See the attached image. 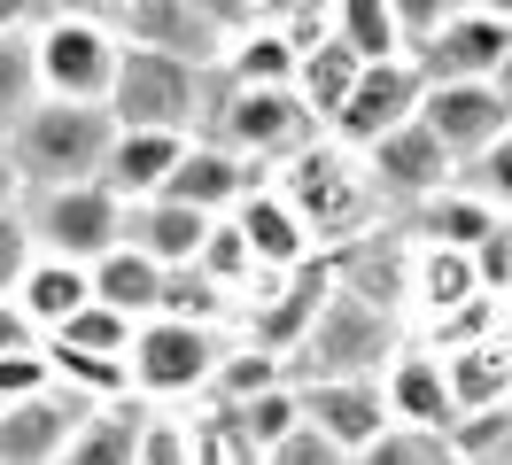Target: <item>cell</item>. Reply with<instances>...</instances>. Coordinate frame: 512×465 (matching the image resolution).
I'll return each mask as SVG.
<instances>
[{
    "label": "cell",
    "mask_w": 512,
    "mask_h": 465,
    "mask_svg": "<svg viewBox=\"0 0 512 465\" xmlns=\"http://www.w3.org/2000/svg\"><path fill=\"white\" fill-rule=\"evenodd\" d=\"M32 39H39V78H47L55 101H94V109H109L117 70H125V31H117V16L55 8Z\"/></svg>",
    "instance_id": "obj_5"
},
{
    "label": "cell",
    "mask_w": 512,
    "mask_h": 465,
    "mask_svg": "<svg viewBox=\"0 0 512 465\" xmlns=\"http://www.w3.org/2000/svg\"><path fill=\"white\" fill-rule=\"evenodd\" d=\"M497 442H512V403H497V411H466V419L450 427V450H458V465H481Z\"/></svg>",
    "instance_id": "obj_42"
},
{
    "label": "cell",
    "mask_w": 512,
    "mask_h": 465,
    "mask_svg": "<svg viewBox=\"0 0 512 465\" xmlns=\"http://www.w3.org/2000/svg\"><path fill=\"white\" fill-rule=\"evenodd\" d=\"M450 16H466V0H396V24H404V55H412V47H427V39H435Z\"/></svg>",
    "instance_id": "obj_46"
},
{
    "label": "cell",
    "mask_w": 512,
    "mask_h": 465,
    "mask_svg": "<svg viewBox=\"0 0 512 465\" xmlns=\"http://www.w3.org/2000/svg\"><path fill=\"white\" fill-rule=\"evenodd\" d=\"M505 310H512V303H505Z\"/></svg>",
    "instance_id": "obj_57"
},
{
    "label": "cell",
    "mask_w": 512,
    "mask_h": 465,
    "mask_svg": "<svg viewBox=\"0 0 512 465\" xmlns=\"http://www.w3.org/2000/svg\"><path fill=\"white\" fill-rule=\"evenodd\" d=\"M63 465H140V403H109L94 411L78 442L63 450Z\"/></svg>",
    "instance_id": "obj_32"
},
{
    "label": "cell",
    "mask_w": 512,
    "mask_h": 465,
    "mask_svg": "<svg viewBox=\"0 0 512 465\" xmlns=\"http://www.w3.org/2000/svg\"><path fill=\"white\" fill-rule=\"evenodd\" d=\"M16 202H24V171H16V155L0 140V210H16Z\"/></svg>",
    "instance_id": "obj_51"
},
{
    "label": "cell",
    "mask_w": 512,
    "mask_h": 465,
    "mask_svg": "<svg viewBox=\"0 0 512 465\" xmlns=\"http://www.w3.org/2000/svg\"><path fill=\"white\" fill-rule=\"evenodd\" d=\"M63 0H0V31H39Z\"/></svg>",
    "instance_id": "obj_49"
},
{
    "label": "cell",
    "mask_w": 512,
    "mask_h": 465,
    "mask_svg": "<svg viewBox=\"0 0 512 465\" xmlns=\"http://www.w3.org/2000/svg\"><path fill=\"white\" fill-rule=\"evenodd\" d=\"M194 272L210 279V287H225L233 303H249L256 287H264V272H256V256H249V241H241V225L233 217H218V233H210V248H202V264Z\"/></svg>",
    "instance_id": "obj_35"
},
{
    "label": "cell",
    "mask_w": 512,
    "mask_h": 465,
    "mask_svg": "<svg viewBox=\"0 0 512 465\" xmlns=\"http://www.w3.org/2000/svg\"><path fill=\"white\" fill-rule=\"evenodd\" d=\"M350 465H458L450 434H427V427H388L373 450H357Z\"/></svg>",
    "instance_id": "obj_39"
},
{
    "label": "cell",
    "mask_w": 512,
    "mask_h": 465,
    "mask_svg": "<svg viewBox=\"0 0 512 465\" xmlns=\"http://www.w3.org/2000/svg\"><path fill=\"white\" fill-rule=\"evenodd\" d=\"M412 217V241H427V248H481L489 233H505L512 217H497L481 194H466V186H450V194H435V202H419V210H404Z\"/></svg>",
    "instance_id": "obj_25"
},
{
    "label": "cell",
    "mask_w": 512,
    "mask_h": 465,
    "mask_svg": "<svg viewBox=\"0 0 512 465\" xmlns=\"http://www.w3.org/2000/svg\"><path fill=\"white\" fill-rule=\"evenodd\" d=\"M140 465H194L187 419H140Z\"/></svg>",
    "instance_id": "obj_45"
},
{
    "label": "cell",
    "mask_w": 512,
    "mask_h": 465,
    "mask_svg": "<svg viewBox=\"0 0 512 465\" xmlns=\"http://www.w3.org/2000/svg\"><path fill=\"white\" fill-rule=\"evenodd\" d=\"M474 16H497V24H512V0H466Z\"/></svg>",
    "instance_id": "obj_52"
},
{
    "label": "cell",
    "mask_w": 512,
    "mask_h": 465,
    "mask_svg": "<svg viewBox=\"0 0 512 465\" xmlns=\"http://www.w3.org/2000/svg\"><path fill=\"white\" fill-rule=\"evenodd\" d=\"M210 233H218V217L187 210V202H171V194H156V202H132V210H125V241L140 248V256H156L163 272H187V264H202Z\"/></svg>",
    "instance_id": "obj_21"
},
{
    "label": "cell",
    "mask_w": 512,
    "mask_h": 465,
    "mask_svg": "<svg viewBox=\"0 0 512 465\" xmlns=\"http://www.w3.org/2000/svg\"><path fill=\"white\" fill-rule=\"evenodd\" d=\"M194 140H218V148L249 155L256 171H288L303 148H319L326 124L311 117V101L295 86H225L218 78V101H210V124L194 132Z\"/></svg>",
    "instance_id": "obj_2"
},
{
    "label": "cell",
    "mask_w": 512,
    "mask_h": 465,
    "mask_svg": "<svg viewBox=\"0 0 512 465\" xmlns=\"http://www.w3.org/2000/svg\"><path fill=\"white\" fill-rule=\"evenodd\" d=\"M412 256H419L412 233L373 225V233L342 241L326 264H334V287H342V295H357V303H373V310H388V318H396V310L412 303Z\"/></svg>",
    "instance_id": "obj_12"
},
{
    "label": "cell",
    "mask_w": 512,
    "mask_h": 465,
    "mask_svg": "<svg viewBox=\"0 0 512 465\" xmlns=\"http://www.w3.org/2000/svg\"><path fill=\"white\" fill-rule=\"evenodd\" d=\"M241 427H249L256 450H272V442H288L295 427H303V396H295V380L288 388H272V396H256V403H225Z\"/></svg>",
    "instance_id": "obj_38"
},
{
    "label": "cell",
    "mask_w": 512,
    "mask_h": 465,
    "mask_svg": "<svg viewBox=\"0 0 512 465\" xmlns=\"http://www.w3.org/2000/svg\"><path fill=\"white\" fill-rule=\"evenodd\" d=\"M357 78H365V55H350L342 39H319L311 55H303V70H295V93L311 101V117L334 124L342 117V101L357 93Z\"/></svg>",
    "instance_id": "obj_28"
},
{
    "label": "cell",
    "mask_w": 512,
    "mask_h": 465,
    "mask_svg": "<svg viewBox=\"0 0 512 465\" xmlns=\"http://www.w3.org/2000/svg\"><path fill=\"white\" fill-rule=\"evenodd\" d=\"M210 101H218V70H194V62L156 55V47H125V70L109 93L125 132H187V140L210 124Z\"/></svg>",
    "instance_id": "obj_4"
},
{
    "label": "cell",
    "mask_w": 512,
    "mask_h": 465,
    "mask_svg": "<svg viewBox=\"0 0 512 465\" xmlns=\"http://www.w3.org/2000/svg\"><path fill=\"white\" fill-rule=\"evenodd\" d=\"M187 148H194L187 132H117L101 186H109L117 202H156L163 186H171V171L187 163Z\"/></svg>",
    "instance_id": "obj_22"
},
{
    "label": "cell",
    "mask_w": 512,
    "mask_h": 465,
    "mask_svg": "<svg viewBox=\"0 0 512 465\" xmlns=\"http://www.w3.org/2000/svg\"><path fill=\"white\" fill-rule=\"evenodd\" d=\"M16 303H24V318H32L39 334H63L70 318L94 303V272L63 264V256H39L32 272H24V287H16Z\"/></svg>",
    "instance_id": "obj_23"
},
{
    "label": "cell",
    "mask_w": 512,
    "mask_h": 465,
    "mask_svg": "<svg viewBox=\"0 0 512 465\" xmlns=\"http://www.w3.org/2000/svg\"><path fill=\"white\" fill-rule=\"evenodd\" d=\"M512 55V24H497V16H450L427 47H412V62L427 70V86H497V70H505Z\"/></svg>",
    "instance_id": "obj_14"
},
{
    "label": "cell",
    "mask_w": 512,
    "mask_h": 465,
    "mask_svg": "<svg viewBox=\"0 0 512 465\" xmlns=\"http://www.w3.org/2000/svg\"><path fill=\"white\" fill-rule=\"evenodd\" d=\"M55 388V357H47V341L24 349V357H0V403H32Z\"/></svg>",
    "instance_id": "obj_44"
},
{
    "label": "cell",
    "mask_w": 512,
    "mask_h": 465,
    "mask_svg": "<svg viewBox=\"0 0 512 465\" xmlns=\"http://www.w3.org/2000/svg\"><path fill=\"white\" fill-rule=\"evenodd\" d=\"M233 310H241V303H233L225 287H210V279L187 264V272H171V279H163V310H156V318H187V326H225Z\"/></svg>",
    "instance_id": "obj_37"
},
{
    "label": "cell",
    "mask_w": 512,
    "mask_h": 465,
    "mask_svg": "<svg viewBox=\"0 0 512 465\" xmlns=\"http://www.w3.org/2000/svg\"><path fill=\"white\" fill-rule=\"evenodd\" d=\"M334 39L365 62L404 55V24H396V0H334Z\"/></svg>",
    "instance_id": "obj_33"
},
{
    "label": "cell",
    "mask_w": 512,
    "mask_h": 465,
    "mask_svg": "<svg viewBox=\"0 0 512 465\" xmlns=\"http://www.w3.org/2000/svg\"><path fill=\"white\" fill-rule=\"evenodd\" d=\"M295 396H303V427H319L334 450H373L396 419H388V396L381 380H295Z\"/></svg>",
    "instance_id": "obj_17"
},
{
    "label": "cell",
    "mask_w": 512,
    "mask_h": 465,
    "mask_svg": "<svg viewBox=\"0 0 512 465\" xmlns=\"http://www.w3.org/2000/svg\"><path fill=\"white\" fill-rule=\"evenodd\" d=\"M32 264H39V241H32V217H24V202H16V210H0V295H16Z\"/></svg>",
    "instance_id": "obj_41"
},
{
    "label": "cell",
    "mask_w": 512,
    "mask_h": 465,
    "mask_svg": "<svg viewBox=\"0 0 512 465\" xmlns=\"http://www.w3.org/2000/svg\"><path fill=\"white\" fill-rule=\"evenodd\" d=\"M47 101V78H39V39L32 31H0V140Z\"/></svg>",
    "instance_id": "obj_30"
},
{
    "label": "cell",
    "mask_w": 512,
    "mask_h": 465,
    "mask_svg": "<svg viewBox=\"0 0 512 465\" xmlns=\"http://www.w3.org/2000/svg\"><path fill=\"white\" fill-rule=\"evenodd\" d=\"M256 186H272V171H256L249 155L218 148V140H194L187 163L171 171V186H163V194H171V202H187V210H202V217H233Z\"/></svg>",
    "instance_id": "obj_19"
},
{
    "label": "cell",
    "mask_w": 512,
    "mask_h": 465,
    "mask_svg": "<svg viewBox=\"0 0 512 465\" xmlns=\"http://www.w3.org/2000/svg\"><path fill=\"white\" fill-rule=\"evenodd\" d=\"M365 171H373V186H381L388 210H419V202H435V194L458 186V155L412 117L404 132H388L381 148H365Z\"/></svg>",
    "instance_id": "obj_11"
},
{
    "label": "cell",
    "mask_w": 512,
    "mask_h": 465,
    "mask_svg": "<svg viewBox=\"0 0 512 465\" xmlns=\"http://www.w3.org/2000/svg\"><path fill=\"white\" fill-rule=\"evenodd\" d=\"M94 419V403H78L70 388H47L32 403L0 411V465H63V450L78 442V427Z\"/></svg>",
    "instance_id": "obj_18"
},
{
    "label": "cell",
    "mask_w": 512,
    "mask_h": 465,
    "mask_svg": "<svg viewBox=\"0 0 512 465\" xmlns=\"http://www.w3.org/2000/svg\"><path fill=\"white\" fill-rule=\"evenodd\" d=\"M47 341H70V349H86V357H132L140 318H125V310H109V303H86L63 334H47Z\"/></svg>",
    "instance_id": "obj_36"
},
{
    "label": "cell",
    "mask_w": 512,
    "mask_h": 465,
    "mask_svg": "<svg viewBox=\"0 0 512 465\" xmlns=\"http://www.w3.org/2000/svg\"><path fill=\"white\" fill-rule=\"evenodd\" d=\"M404 341H396V318L373 303H357V295H326L319 326H311V341L295 349V380H381L388 357H396Z\"/></svg>",
    "instance_id": "obj_7"
},
{
    "label": "cell",
    "mask_w": 512,
    "mask_h": 465,
    "mask_svg": "<svg viewBox=\"0 0 512 465\" xmlns=\"http://www.w3.org/2000/svg\"><path fill=\"white\" fill-rule=\"evenodd\" d=\"M381 396H388L396 427H427V434L458 427V396H450V372H443L435 349H396L388 372H381Z\"/></svg>",
    "instance_id": "obj_20"
},
{
    "label": "cell",
    "mask_w": 512,
    "mask_h": 465,
    "mask_svg": "<svg viewBox=\"0 0 512 465\" xmlns=\"http://www.w3.org/2000/svg\"><path fill=\"white\" fill-rule=\"evenodd\" d=\"M63 8H94V16H117L125 0H63Z\"/></svg>",
    "instance_id": "obj_53"
},
{
    "label": "cell",
    "mask_w": 512,
    "mask_h": 465,
    "mask_svg": "<svg viewBox=\"0 0 512 465\" xmlns=\"http://www.w3.org/2000/svg\"><path fill=\"white\" fill-rule=\"evenodd\" d=\"M163 279H171V272H163L156 256H140L132 241H117V248L94 264V303H109V310H125V318H140V326H148V318L163 310Z\"/></svg>",
    "instance_id": "obj_26"
},
{
    "label": "cell",
    "mask_w": 512,
    "mask_h": 465,
    "mask_svg": "<svg viewBox=\"0 0 512 465\" xmlns=\"http://www.w3.org/2000/svg\"><path fill=\"white\" fill-rule=\"evenodd\" d=\"M326 295H334V264H326V256H319V264H303V272H288V279H272V295H249V303H241V310H249V341L295 365V349L311 341Z\"/></svg>",
    "instance_id": "obj_13"
},
{
    "label": "cell",
    "mask_w": 512,
    "mask_h": 465,
    "mask_svg": "<svg viewBox=\"0 0 512 465\" xmlns=\"http://www.w3.org/2000/svg\"><path fill=\"white\" fill-rule=\"evenodd\" d=\"M233 225H241V241H249V256H256V272H264V279H288V272H303V264H319V256H326L319 233L303 225V210L280 194V179L256 186L249 202L233 210Z\"/></svg>",
    "instance_id": "obj_16"
},
{
    "label": "cell",
    "mask_w": 512,
    "mask_h": 465,
    "mask_svg": "<svg viewBox=\"0 0 512 465\" xmlns=\"http://www.w3.org/2000/svg\"><path fill=\"white\" fill-rule=\"evenodd\" d=\"M272 31H288L295 39V55H311L319 39H334V0H280L272 16H264Z\"/></svg>",
    "instance_id": "obj_43"
},
{
    "label": "cell",
    "mask_w": 512,
    "mask_h": 465,
    "mask_svg": "<svg viewBox=\"0 0 512 465\" xmlns=\"http://www.w3.org/2000/svg\"><path fill=\"white\" fill-rule=\"evenodd\" d=\"M280 194H288L295 210H303V225L319 233V248L334 256L342 241H357V233H373L381 225V186H373V171H365V155L342 148V140H319V148H303L280 171Z\"/></svg>",
    "instance_id": "obj_3"
},
{
    "label": "cell",
    "mask_w": 512,
    "mask_h": 465,
    "mask_svg": "<svg viewBox=\"0 0 512 465\" xmlns=\"http://www.w3.org/2000/svg\"><path fill=\"white\" fill-rule=\"evenodd\" d=\"M125 210H132V202H117L101 179L24 194V217H32L39 256H63V264H86V272H94L117 241H125Z\"/></svg>",
    "instance_id": "obj_8"
},
{
    "label": "cell",
    "mask_w": 512,
    "mask_h": 465,
    "mask_svg": "<svg viewBox=\"0 0 512 465\" xmlns=\"http://www.w3.org/2000/svg\"><path fill=\"white\" fill-rule=\"evenodd\" d=\"M295 70H303V55H295V39L288 31H272V24H256L233 39V55H225V86H295Z\"/></svg>",
    "instance_id": "obj_29"
},
{
    "label": "cell",
    "mask_w": 512,
    "mask_h": 465,
    "mask_svg": "<svg viewBox=\"0 0 512 465\" xmlns=\"http://www.w3.org/2000/svg\"><path fill=\"white\" fill-rule=\"evenodd\" d=\"M256 8H264V16H272V8H280V0H256Z\"/></svg>",
    "instance_id": "obj_56"
},
{
    "label": "cell",
    "mask_w": 512,
    "mask_h": 465,
    "mask_svg": "<svg viewBox=\"0 0 512 465\" xmlns=\"http://www.w3.org/2000/svg\"><path fill=\"white\" fill-rule=\"evenodd\" d=\"M481 295H489V287H481L474 248H427V241H419V256H412V303L427 310V318H450V310L481 303Z\"/></svg>",
    "instance_id": "obj_24"
},
{
    "label": "cell",
    "mask_w": 512,
    "mask_h": 465,
    "mask_svg": "<svg viewBox=\"0 0 512 465\" xmlns=\"http://www.w3.org/2000/svg\"><path fill=\"white\" fill-rule=\"evenodd\" d=\"M497 93H505V101H512V55H505V70H497Z\"/></svg>",
    "instance_id": "obj_55"
},
{
    "label": "cell",
    "mask_w": 512,
    "mask_h": 465,
    "mask_svg": "<svg viewBox=\"0 0 512 465\" xmlns=\"http://www.w3.org/2000/svg\"><path fill=\"white\" fill-rule=\"evenodd\" d=\"M481 465H512V442H497V450H489V458H481Z\"/></svg>",
    "instance_id": "obj_54"
},
{
    "label": "cell",
    "mask_w": 512,
    "mask_h": 465,
    "mask_svg": "<svg viewBox=\"0 0 512 465\" xmlns=\"http://www.w3.org/2000/svg\"><path fill=\"white\" fill-rule=\"evenodd\" d=\"M458 186H466V194H481L497 217H512V132H505L489 155H474V163L458 171Z\"/></svg>",
    "instance_id": "obj_40"
},
{
    "label": "cell",
    "mask_w": 512,
    "mask_h": 465,
    "mask_svg": "<svg viewBox=\"0 0 512 465\" xmlns=\"http://www.w3.org/2000/svg\"><path fill=\"white\" fill-rule=\"evenodd\" d=\"M117 31H125V47H156V55H179L194 70H225V55H233V31L194 0H125Z\"/></svg>",
    "instance_id": "obj_10"
},
{
    "label": "cell",
    "mask_w": 512,
    "mask_h": 465,
    "mask_svg": "<svg viewBox=\"0 0 512 465\" xmlns=\"http://www.w3.org/2000/svg\"><path fill=\"white\" fill-rule=\"evenodd\" d=\"M194 8H210V16H218V24L233 31V39H241V31H256V24H264V8H256V0H194Z\"/></svg>",
    "instance_id": "obj_50"
},
{
    "label": "cell",
    "mask_w": 512,
    "mask_h": 465,
    "mask_svg": "<svg viewBox=\"0 0 512 465\" xmlns=\"http://www.w3.org/2000/svg\"><path fill=\"white\" fill-rule=\"evenodd\" d=\"M443 372H450V396H458V419H466V411H497V403H512V341L505 334L474 341V349H450Z\"/></svg>",
    "instance_id": "obj_27"
},
{
    "label": "cell",
    "mask_w": 512,
    "mask_h": 465,
    "mask_svg": "<svg viewBox=\"0 0 512 465\" xmlns=\"http://www.w3.org/2000/svg\"><path fill=\"white\" fill-rule=\"evenodd\" d=\"M117 109H94V101H39L32 117L8 132V155L24 171V194H47V186H86L109 171V148H117Z\"/></svg>",
    "instance_id": "obj_1"
},
{
    "label": "cell",
    "mask_w": 512,
    "mask_h": 465,
    "mask_svg": "<svg viewBox=\"0 0 512 465\" xmlns=\"http://www.w3.org/2000/svg\"><path fill=\"white\" fill-rule=\"evenodd\" d=\"M47 357H55V388H70L78 403H132V365L125 357H86V349H70V341H47Z\"/></svg>",
    "instance_id": "obj_31"
},
{
    "label": "cell",
    "mask_w": 512,
    "mask_h": 465,
    "mask_svg": "<svg viewBox=\"0 0 512 465\" xmlns=\"http://www.w3.org/2000/svg\"><path fill=\"white\" fill-rule=\"evenodd\" d=\"M419 101H427V70L412 55H388V62H365V78L357 93L342 101V117L326 124V140H342V148H381L388 132H404L419 117Z\"/></svg>",
    "instance_id": "obj_9"
},
{
    "label": "cell",
    "mask_w": 512,
    "mask_h": 465,
    "mask_svg": "<svg viewBox=\"0 0 512 465\" xmlns=\"http://www.w3.org/2000/svg\"><path fill=\"white\" fill-rule=\"evenodd\" d=\"M288 380H295L288 357H272L256 341H233L225 365H218V403H256V396H272V388H288Z\"/></svg>",
    "instance_id": "obj_34"
},
{
    "label": "cell",
    "mask_w": 512,
    "mask_h": 465,
    "mask_svg": "<svg viewBox=\"0 0 512 465\" xmlns=\"http://www.w3.org/2000/svg\"><path fill=\"white\" fill-rule=\"evenodd\" d=\"M264 465H350V450H334L319 427H295L288 442H272V450H264Z\"/></svg>",
    "instance_id": "obj_47"
},
{
    "label": "cell",
    "mask_w": 512,
    "mask_h": 465,
    "mask_svg": "<svg viewBox=\"0 0 512 465\" xmlns=\"http://www.w3.org/2000/svg\"><path fill=\"white\" fill-rule=\"evenodd\" d=\"M419 124H427V132L458 155V171H466L474 155H489V148L512 132V101H505L497 86H427Z\"/></svg>",
    "instance_id": "obj_15"
},
{
    "label": "cell",
    "mask_w": 512,
    "mask_h": 465,
    "mask_svg": "<svg viewBox=\"0 0 512 465\" xmlns=\"http://www.w3.org/2000/svg\"><path fill=\"white\" fill-rule=\"evenodd\" d=\"M225 326H187V318H148L132 341V403H187L218 388L225 365Z\"/></svg>",
    "instance_id": "obj_6"
},
{
    "label": "cell",
    "mask_w": 512,
    "mask_h": 465,
    "mask_svg": "<svg viewBox=\"0 0 512 465\" xmlns=\"http://www.w3.org/2000/svg\"><path fill=\"white\" fill-rule=\"evenodd\" d=\"M39 326L32 318H24V303H16V295H0V357H24V349H39Z\"/></svg>",
    "instance_id": "obj_48"
}]
</instances>
